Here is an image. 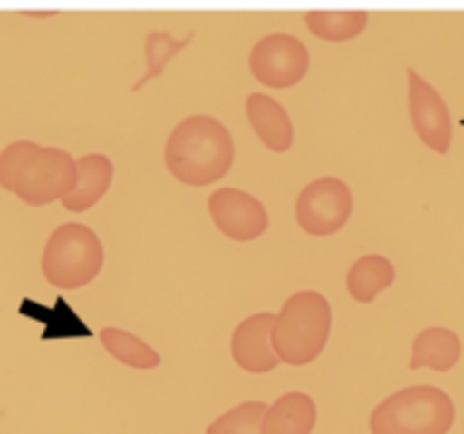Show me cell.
Returning <instances> with one entry per match:
<instances>
[{
	"instance_id": "12",
	"label": "cell",
	"mask_w": 464,
	"mask_h": 434,
	"mask_svg": "<svg viewBox=\"0 0 464 434\" xmlns=\"http://www.w3.org/2000/svg\"><path fill=\"white\" fill-rule=\"evenodd\" d=\"M246 118L255 129V134L260 137V142L274 150V153H285L293 148V121L287 115V110L266 96V93H252L246 99Z\"/></svg>"
},
{
	"instance_id": "9",
	"label": "cell",
	"mask_w": 464,
	"mask_h": 434,
	"mask_svg": "<svg viewBox=\"0 0 464 434\" xmlns=\"http://www.w3.org/2000/svg\"><path fill=\"white\" fill-rule=\"evenodd\" d=\"M208 210L213 225L229 241H257L268 230V210L266 205L241 191V188H218L208 199Z\"/></svg>"
},
{
	"instance_id": "16",
	"label": "cell",
	"mask_w": 464,
	"mask_h": 434,
	"mask_svg": "<svg viewBox=\"0 0 464 434\" xmlns=\"http://www.w3.org/2000/svg\"><path fill=\"white\" fill-rule=\"evenodd\" d=\"M306 28L323 42H350L369 25L366 12H309L304 17Z\"/></svg>"
},
{
	"instance_id": "15",
	"label": "cell",
	"mask_w": 464,
	"mask_h": 434,
	"mask_svg": "<svg viewBox=\"0 0 464 434\" xmlns=\"http://www.w3.org/2000/svg\"><path fill=\"white\" fill-rule=\"evenodd\" d=\"M396 279V271L388 257L366 255L353 263L347 274V290L358 304H372L382 290H388Z\"/></svg>"
},
{
	"instance_id": "7",
	"label": "cell",
	"mask_w": 464,
	"mask_h": 434,
	"mask_svg": "<svg viewBox=\"0 0 464 434\" xmlns=\"http://www.w3.org/2000/svg\"><path fill=\"white\" fill-rule=\"evenodd\" d=\"M249 69L266 88H293L309 72V50L290 34H271L260 39L249 55Z\"/></svg>"
},
{
	"instance_id": "6",
	"label": "cell",
	"mask_w": 464,
	"mask_h": 434,
	"mask_svg": "<svg viewBox=\"0 0 464 434\" xmlns=\"http://www.w3.org/2000/svg\"><path fill=\"white\" fill-rule=\"evenodd\" d=\"M353 216V191L339 178L312 180L295 202V219L304 233L325 238L339 233Z\"/></svg>"
},
{
	"instance_id": "13",
	"label": "cell",
	"mask_w": 464,
	"mask_h": 434,
	"mask_svg": "<svg viewBox=\"0 0 464 434\" xmlns=\"http://www.w3.org/2000/svg\"><path fill=\"white\" fill-rule=\"evenodd\" d=\"M317 423V407L309 393L290 391L266 407L260 434H312Z\"/></svg>"
},
{
	"instance_id": "4",
	"label": "cell",
	"mask_w": 464,
	"mask_h": 434,
	"mask_svg": "<svg viewBox=\"0 0 464 434\" xmlns=\"http://www.w3.org/2000/svg\"><path fill=\"white\" fill-rule=\"evenodd\" d=\"M456 407L434 385H410L380 401L369 418L372 434H448Z\"/></svg>"
},
{
	"instance_id": "2",
	"label": "cell",
	"mask_w": 464,
	"mask_h": 434,
	"mask_svg": "<svg viewBox=\"0 0 464 434\" xmlns=\"http://www.w3.org/2000/svg\"><path fill=\"white\" fill-rule=\"evenodd\" d=\"M232 161H236V142L227 126L210 115H188L172 129L164 145L169 175L186 186H210L221 180Z\"/></svg>"
},
{
	"instance_id": "18",
	"label": "cell",
	"mask_w": 464,
	"mask_h": 434,
	"mask_svg": "<svg viewBox=\"0 0 464 434\" xmlns=\"http://www.w3.org/2000/svg\"><path fill=\"white\" fill-rule=\"evenodd\" d=\"M191 42V36H186V39H172L169 34H148V39H145V63H148V69H145V74H142V80L134 85V91H140L142 85H148L150 80H159L161 74H164V66L186 47Z\"/></svg>"
},
{
	"instance_id": "11",
	"label": "cell",
	"mask_w": 464,
	"mask_h": 434,
	"mask_svg": "<svg viewBox=\"0 0 464 434\" xmlns=\"http://www.w3.org/2000/svg\"><path fill=\"white\" fill-rule=\"evenodd\" d=\"M115 167L107 156L102 153H88L82 159H77V175H74V186L66 191V197L61 199L66 210L72 213H82L91 210L96 202H102V197L107 194L110 183H112Z\"/></svg>"
},
{
	"instance_id": "3",
	"label": "cell",
	"mask_w": 464,
	"mask_h": 434,
	"mask_svg": "<svg viewBox=\"0 0 464 434\" xmlns=\"http://www.w3.org/2000/svg\"><path fill=\"white\" fill-rule=\"evenodd\" d=\"M331 304L325 295L314 290H301L290 295L282 306V312L274 317L271 328V344L282 363L290 366H306L328 344L331 336Z\"/></svg>"
},
{
	"instance_id": "8",
	"label": "cell",
	"mask_w": 464,
	"mask_h": 434,
	"mask_svg": "<svg viewBox=\"0 0 464 434\" xmlns=\"http://www.w3.org/2000/svg\"><path fill=\"white\" fill-rule=\"evenodd\" d=\"M407 82H410L407 104H410V121L415 134L434 153H448L453 140V121L448 104L415 69H407Z\"/></svg>"
},
{
	"instance_id": "10",
	"label": "cell",
	"mask_w": 464,
	"mask_h": 434,
	"mask_svg": "<svg viewBox=\"0 0 464 434\" xmlns=\"http://www.w3.org/2000/svg\"><path fill=\"white\" fill-rule=\"evenodd\" d=\"M274 317L276 314H271V312L252 314L236 328V333H232V358H236V363L244 371L266 374L282 363L279 355L274 352V344H271Z\"/></svg>"
},
{
	"instance_id": "5",
	"label": "cell",
	"mask_w": 464,
	"mask_h": 434,
	"mask_svg": "<svg viewBox=\"0 0 464 434\" xmlns=\"http://www.w3.org/2000/svg\"><path fill=\"white\" fill-rule=\"evenodd\" d=\"M104 265L99 236L85 225H61L44 246L42 274L58 290H80L91 285Z\"/></svg>"
},
{
	"instance_id": "19",
	"label": "cell",
	"mask_w": 464,
	"mask_h": 434,
	"mask_svg": "<svg viewBox=\"0 0 464 434\" xmlns=\"http://www.w3.org/2000/svg\"><path fill=\"white\" fill-rule=\"evenodd\" d=\"M266 407L268 404L263 401H244L218 415L205 434H260V420L266 415Z\"/></svg>"
},
{
	"instance_id": "17",
	"label": "cell",
	"mask_w": 464,
	"mask_h": 434,
	"mask_svg": "<svg viewBox=\"0 0 464 434\" xmlns=\"http://www.w3.org/2000/svg\"><path fill=\"white\" fill-rule=\"evenodd\" d=\"M102 344L115 361H121V363H126L131 369L148 371V369H156L161 363V355L150 344H145L142 339H137L134 333L121 331V328H104L102 331Z\"/></svg>"
},
{
	"instance_id": "14",
	"label": "cell",
	"mask_w": 464,
	"mask_h": 434,
	"mask_svg": "<svg viewBox=\"0 0 464 434\" xmlns=\"http://www.w3.org/2000/svg\"><path fill=\"white\" fill-rule=\"evenodd\" d=\"M461 358V342L448 328H426L412 342L410 369H434L450 371Z\"/></svg>"
},
{
	"instance_id": "1",
	"label": "cell",
	"mask_w": 464,
	"mask_h": 434,
	"mask_svg": "<svg viewBox=\"0 0 464 434\" xmlns=\"http://www.w3.org/2000/svg\"><path fill=\"white\" fill-rule=\"evenodd\" d=\"M77 159L61 148L17 140L0 150V188L17 194L25 205L61 202L74 186Z\"/></svg>"
}]
</instances>
